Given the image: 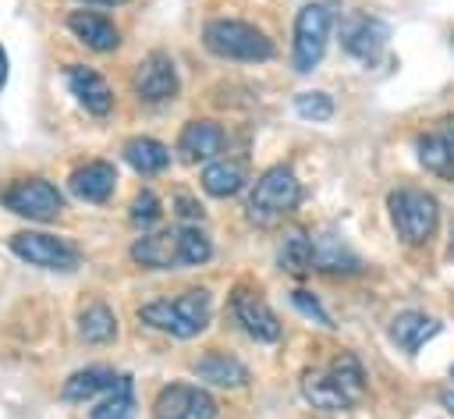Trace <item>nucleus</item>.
<instances>
[{"instance_id": "nucleus-18", "label": "nucleus", "mask_w": 454, "mask_h": 419, "mask_svg": "<svg viewBox=\"0 0 454 419\" xmlns=\"http://www.w3.org/2000/svg\"><path fill=\"white\" fill-rule=\"evenodd\" d=\"M312 270H319V273H358L362 259L348 249L344 238L326 231V234L312 238Z\"/></svg>"}, {"instance_id": "nucleus-38", "label": "nucleus", "mask_w": 454, "mask_h": 419, "mask_svg": "<svg viewBox=\"0 0 454 419\" xmlns=\"http://www.w3.org/2000/svg\"><path fill=\"white\" fill-rule=\"evenodd\" d=\"M450 376H454V369H450Z\"/></svg>"}, {"instance_id": "nucleus-16", "label": "nucleus", "mask_w": 454, "mask_h": 419, "mask_svg": "<svg viewBox=\"0 0 454 419\" xmlns=\"http://www.w3.org/2000/svg\"><path fill=\"white\" fill-rule=\"evenodd\" d=\"M67 28H71V36H74L78 43H85V46L96 50V53H110V50L121 46L117 25H114L106 14H99V11H85V7L71 11V14H67Z\"/></svg>"}, {"instance_id": "nucleus-33", "label": "nucleus", "mask_w": 454, "mask_h": 419, "mask_svg": "<svg viewBox=\"0 0 454 419\" xmlns=\"http://www.w3.org/2000/svg\"><path fill=\"white\" fill-rule=\"evenodd\" d=\"M440 405L454 415V387H443V391H440Z\"/></svg>"}, {"instance_id": "nucleus-10", "label": "nucleus", "mask_w": 454, "mask_h": 419, "mask_svg": "<svg viewBox=\"0 0 454 419\" xmlns=\"http://www.w3.org/2000/svg\"><path fill=\"white\" fill-rule=\"evenodd\" d=\"M216 398L199 383H167L153 401V419H216Z\"/></svg>"}, {"instance_id": "nucleus-12", "label": "nucleus", "mask_w": 454, "mask_h": 419, "mask_svg": "<svg viewBox=\"0 0 454 419\" xmlns=\"http://www.w3.org/2000/svg\"><path fill=\"white\" fill-rule=\"evenodd\" d=\"M387 39H390V28L372 14H348L340 21V46L348 57H355L362 64H372L383 53Z\"/></svg>"}, {"instance_id": "nucleus-8", "label": "nucleus", "mask_w": 454, "mask_h": 419, "mask_svg": "<svg viewBox=\"0 0 454 419\" xmlns=\"http://www.w3.org/2000/svg\"><path fill=\"white\" fill-rule=\"evenodd\" d=\"M11 252L28 263V266H39V270H74L82 263V252L74 241L67 238H57V234H46V231H18L11 238Z\"/></svg>"}, {"instance_id": "nucleus-32", "label": "nucleus", "mask_w": 454, "mask_h": 419, "mask_svg": "<svg viewBox=\"0 0 454 419\" xmlns=\"http://www.w3.org/2000/svg\"><path fill=\"white\" fill-rule=\"evenodd\" d=\"M174 206H177V217H181L184 224H202V206H199L188 192H177V195H174Z\"/></svg>"}, {"instance_id": "nucleus-3", "label": "nucleus", "mask_w": 454, "mask_h": 419, "mask_svg": "<svg viewBox=\"0 0 454 419\" xmlns=\"http://www.w3.org/2000/svg\"><path fill=\"white\" fill-rule=\"evenodd\" d=\"M298 202H301V185L294 170L287 163H273L255 178L245 202V217L255 227H277L284 217L298 210Z\"/></svg>"}, {"instance_id": "nucleus-13", "label": "nucleus", "mask_w": 454, "mask_h": 419, "mask_svg": "<svg viewBox=\"0 0 454 419\" xmlns=\"http://www.w3.org/2000/svg\"><path fill=\"white\" fill-rule=\"evenodd\" d=\"M64 82L71 89V96L96 117H106L114 110V89L110 82L96 71V67H85V64H67L64 71Z\"/></svg>"}, {"instance_id": "nucleus-19", "label": "nucleus", "mask_w": 454, "mask_h": 419, "mask_svg": "<svg viewBox=\"0 0 454 419\" xmlns=\"http://www.w3.org/2000/svg\"><path fill=\"white\" fill-rule=\"evenodd\" d=\"M192 373H195L202 383H213V387H245V383H248L245 362H238L234 355L216 352V348L206 352V355H199L195 366H192Z\"/></svg>"}, {"instance_id": "nucleus-27", "label": "nucleus", "mask_w": 454, "mask_h": 419, "mask_svg": "<svg viewBox=\"0 0 454 419\" xmlns=\"http://www.w3.org/2000/svg\"><path fill=\"white\" fill-rule=\"evenodd\" d=\"M326 369H330V376L337 380V387L344 391L348 405H358V401L365 398V369H362V362H358L351 352L333 355V362H330Z\"/></svg>"}, {"instance_id": "nucleus-30", "label": "nucleus", "mask_w": 454, "mask_h": 419, "mask_svg": "<svg viewBox=\"0 0 454 419\" xmlns=\"http://www.w3.org/2000/svg\"><path fill=\"white\" fill-rule=\"evenodd\" d=\"M128 217H131L135 227L145 231V227H153V224L163 217V206H160V199H156L149 188H142V192L131 199V213H128Z\"/></svg>"}, {"instance_id": "nucleus-22", "label": "nucleus", "mask_w": 454, "mask_h": 419, "mask_svg": "<svg viewBox=\"0 0 454 419\" xmlns=\"http://www.w3.org/2000/svg\"><path fill=\"white\" fill-rule=\"evenodd\" d=\"M124 160H128V167L131 170H138V174H163L167 167H170V149L163 146V142H156V138H149V135H135V138H128L124 142Z\"/></svg>"}, {"instance_id": "nucleus-24", "label": "nucleus", "mask_w": 454, "mask_h": 419, "mask_svg": "<svg viewBox=\"0 0 454 419\" xmlns=\"http://www.w3.org/2000/svg\"><path fill=\"white\" fill-rule=\"evenodd\" d=\"M92 419H135V383L131 376H117L103 398L96 401V408L89 412Z\"/></svg>"}, {"instance_id": "nucleus-15", "label": "nucleus", "mask_w": 454, "mask_h": 419, "mask_svg": "<svg viewBox=\"0 0 454 419\" xmlns=\"http://www.w3.org/2000/svg\"><path fill=\"white\" fill-rule=\"evenodd\" d=\"M67 188L82 202H106L114 195V188H117V170L106 160H85V163H78L71 170Z\"/></svg>"}, {"instance_id": "nucleus-25", "label": "nucleus", "mask_w": 454, "mask_h": 419, "mask_svg": "<svg viewBox=\"0 0 454 419\" xmlns=\"http://www.w3.org/2000/svg\"><path fill=\"white\" fill-rule=\"evenodd\" d=\"M277 266L291 277H305L312 270V238L305 231H287L277 249Z\"/></svg>"}, {"instance_id": "nucleus-11", "label": "nucleus", "mask_w": 454, "mask_h": 419, "mask_svg": "<svg viewBox=\"0 0 454 419\" xmlns=\"http://www.w3.org/2000/svg\"><path fill=\"white\" fill-rule=\"evenodd\" d=\"M231 316H234V323L248 337H255L262 344L280 341V320H277V312L266 305V298L255 288H245V284L234 288V295H231Z\"/></svg>"}, {"instance_id": "nucleus-29", "label": "nucleus", "mask_w": 454, "mask_h": 419, "mask_svg": "<svg viewBox=\"0 0 454 419\" xmlns=\"http://www.w3.org/2000/svg\"><path fill=\"white\" fill-rule=\"evenodd\" d=\"M294 110L305 121H330L333 117V99L326 92H298L294 96Z\"/></svg>"}, {"instance_id": "nucleus-4", "label": "nucleus", "mask_w": 454, "mask_h": 419, "mask_svg": "<svg viewBox=\"0 0 454 419\" xmlns=\"http://www.w3.org/2000/svg\"><path fill=\"white\" fill-rule=\"evenodd\" d=\"M202 43L213 57L220 60H241V64H259V60H270L277 53L273 39L248 25V21H238V18H213L202 32Z\"/></svg>"}, {"instance_id": "nucleus-5", "label": "nucleus", "mask_w": 454, "mask_h": 419, "mask_svg": "<svg viewBox=\"0 0 454 419\" xmlns=\"http://www.w3.org/2000/svg\"><path fill=\"white\" fill-rule=\"evenodd\" d=\"M390 220L408 245H426L440 224V202L426 188H394L387 195Z\"/></svg>"}, {"instance_id": "nucleus-37", "label": "nucleus", "mask_w": 454, "mask_h": 419, "mask_svg": "<svg viewBox=\"0 0 454 419\" xmlns=\"http://www.w3.org/2000/svg\"><path fill=\"white\" fill-rule=\"evenodd\" d=\"M450 256H454V224H450Z\"/></svg>"}, {"instance_id": "nucleus-17", "label": "nucleus", "mask_w": 454, "mask_h": 419, "mask_svg": "<svg viewBox=\"0 0 454 419\" xmlns=\"http://www.w3.org/2000/svg\"><path fill=\"white\" fill-rule=\"evenodd\" d=\"M440 334V320H433V316H426V312H419V309H404V312H397L394 320H390V341L401 348V352H408V355H415L429 337H436Z\"/></svg>"}, {"instance_id": "nucleus-34", "label": "nucleus", "mask_w": 454, "mask_h": 419, "mask_svg": "<svg viewBox=\"0 0 454 419\" xmlns=\"http://www.w3.org/2000/svg\"><path fill=\"white\" fill-rule=\"evenodd\" d=\"M440 138H443V142L454 149V117H447V121H443V131H440Z\"/></svg>"}, {"instance_id": "nucleus-36", "label": "nucleus", "mask_w": 454, "mask_h": 419, "mask_svg": "<svg viewBox=\"0 0 454 419\" xmlns=\"http://www.w3.org/2000/svg\"><path fill=\"white\" fill-rule=\"evenodd\" d=\"M85 4H99V7H121V4H128V0H85Z\"/></svg>"}, {"instance_id": "nucleus-6", "label": "nucleus", "mask_w": 454, "mask_h": 419, "mask_svg": "<svg viewBox=\"0 0 454 419\" xmlns=\"http://www.w3.org/2000/svg\"><path fill=\"white\" fill-rule=\"evenodd\" d=\"M333 18H337L333 4H326V0H312L298 11V18H294V50H291V64H294L298 75H309L323 60Z\"/></svg>"}, {"instance_id": "nucleus-28", "label": "nucleus", "mask_w": 454, "mask_h": 419, "mask_svg": "<svg viewBox=\"0 0 454 419\" xmlns=\"http://www.w3.org/2000/svg\"><path fill=\"white\" fill-rule=\"evenodd\" d=\"M415 153H419V163H422L429 174L454 178V149H450L440 135H419V138H415Z\"/></svg>"}, {"instance_id": "nucleus-9", "label": "nucleus", "mask_w": 454, "mask_h": 419, "mask_svg": "<svg viewBox=\"0 0 454 419\" xmlns=\"http://www.w3.org/2000/svg\"><path fill=\"white\" fill-rule=\"evenodd\" d=\"M181 89L177 82V67H174V57L163 53V50H153L149 57H142L131 71V92L142 99V103H167L174 99Z\"/></svg>"}, {"instance_id": "nucleus-7", "label": "nucleus", "mask_w": 454, "mask_h": 419, "mask_svg": "<svg viewBox=\"0 0 454 419\" xmlns=\"http://www.w3.org/2000/svg\"><path fill=\"white\" fill-rule=\"evenodd\" d=\"M0 202H4L11 213H18V217H25V220H39V224L57 220V217L64 213V195H60V188H57L53 181H46V178H18V181H11V185L0 192Z\"/></svg>"}, {"instance_id": "nucleus-31", "label": "nucleus", "mask_w": 454, "mask_h": 419, "mask_svg": "<svg viewBox=\"0 0 454 419\" xmlns=\"http://www.w3.org/2000/svg\"><path fill=\"white\" fill-rule=\"evenodd\" d=\"M291 302H294V309H298L301 316L316 320L319 327H333V323H330V312H326V309L319 305V298H312L309 291H301V288H298V291H291Z\"/></svg>"}, {"instance_id": "nucleus-20", "label": "nucleus", "mask_w": 454, "mask_h": 419, "mask_svg": "<svg viewBox=\"0 0 454 419\" xmlns=\"http://www.w3.org/2000/svg\"><path fill=\"white\" fill-rule=\"evenodd\" d=\"M301 398L312 408H319V412H344V408H351L344 391L330 376V369H305L301 373Z\"/></svg>"}, {"instance_id": "nucleus-21", "label": "nucleus", "mask_w": 454, "mask_h": 419, "mask_svg": "<svg viewBox=\"0 0 454 419\" xmlns=\"http://www.w3.org/2000/svg\"><path fill=\"white\" fill-rule=\"evenodd\" d=\"M199 181H202V188H206L213 199H231V195H238V192L245 188L248 170H245L241 160H227V156H220V160L206 163V170H202Z\"/></svg>"}, {"instance_id": "nucleus-23", "label": "nucleus", "mask_w": 454, "mask_h": 419, "mask_svg": "<svg viewBox=\"0 0 454 419\" xmlns=\"http://www.w3.org/2000/svg\"><path fill=\"white\" fill-rule=\"evenodd\" d=\"M117 380V373L110 366H85L78 373H71L60 387V398L64 401H92L96 394H103L110 383Z\"/></svg>"}, {"instance_id": "nucleus-35", "label": "nucleus", "mask_w": 454, "mask_h": 419, "mask_svg": "<svg viewBox=\"0 0 454 419\" xmlns=\"http://www.w3.org/2000/svg\"><path fill=\"white\" fill-rule=\"evenodd\" d=\"M7 85V50L0 46V89Z\"/></svg>"}, {"instance_id": "nucleus-2", "label": "nucleus", "mask_w": 454, "mask_h": 419, "mask_svg": "<svg viewBox=\"0 0 454 419\" xmlns=\"http://www.w3.org/2000/svg\"><path fill=\"white\" fill-rule=\"evenodd\" d=\"M209 316H213V298L206 288H188L181 295H170V298H153L138 309V320L160 334H170V337H199L206 327H209Z\"/></svg>"}, {"instance_id": "nucleus-1", "label": "nucleus", "mask_w": 454, "mask_h": 419, "mask_svg": "<svg viewBox=\"0 0 454 419\" xmlns=\"http://www.w3.org/2000/svg\"><path fill=\"white\" fill-rule=\"evenodd\" d=\"M131 259L145 270H181V266H202L213 259V241L195 224H177L167 231H153L135 238Z\"/></svg>"}, {"instance_id": "nucleus-14", "label": "nucleus", "mask_w": 454, "mask_h": 419, "mask_svg": "<svg viewBox=\"0 0 454 419\" xmlns=\"http://www.w3.org/2000/svg\"><path fill=\"white\" fill-rule=\"evenodd\" d=\"M223 146H227L223 128L216 121H206V117L188 121L177 135V153H181L184 163H213V160H220Z\"/></svg>"}, {"instance_id": "nucleus-26", "label": "nucleus", "mask_w": 454, "mask_h": 419, "mask_svg": "<svg viewBox=\"0 0 454 419\" xmlns=\"http://www.w3.org/2000/svg\"><path fill=\"white\" fill-rule=\"evenodd\" d=\"M78 334H82V341H89V344H110V341L117 337V316H114V309L103 305V302L85 305V309L78 312Z\"/></svg>"}]
</instances>
